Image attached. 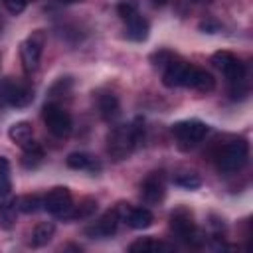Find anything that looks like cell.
I'll return each instance as SVG.
<instances>
[{
    "label": "cell",
    "instance_id": "cell-1",
    "mask_svg": "<svg viewBox=\"0 0 253 253\" xmlns=\"http://www.w3.org/2000/svg\"><path fill=\"white\" fill-rule=\"evenodd\" d=\"M144 140V121L134 119L130 125L115 126L107 136V152L113 160H125Z\"/></svg>",
    "mask_w": 253,
    "mask_h": 253
},
{
    "label": "cell",
    "instance_id": "cell-2",
    "mask_svg": "<svg viewBox=\"0 0 253 253\" xmlns=\"http://www.w3.org/2000/svg\"><path fill=\"white\" fill-rule=\"evenodd\" d=\"M249 158V146L245 140H231L227 144H223L217 154H215V166L219 172L223 174H231V172H239Z\"/></svg>",
    "mask_w": 253,
    "mask_h": 253
},
{
    "label": "cell",
    "instance_id": "cell-3",
    "mask_svg": "<svg viewBox=\"0 0 253 253\" xmlns=\"http://www.w3.org/2000/svg\"><path fill=\"white\" fill-rule=\"evenodd\" d=\"M208 130H210V126L198 119H186V121H178L172 125V134H174L180 150H190V148L198 146L206 138Z\"/></svg>",
    "mask_w": 253,
    "mask_h": 253
},
{
    "label": "cell",
    "instance_id": "cell-4",
    "mask_svg": "<svg viewBox=\"0 0 253 253\" xmlns=\"http://www.w3.org/2000/svg\"><path fill=\"white\" fill-rule=\"evenodd\" d=\"M0 101L10 107L24 109L34 101V87L26 79L6 77L0 83Z\"/></svg>",
    "mask_w": 253,
    "mask_h": 253
},
{
    "label": "cell",
    "instance_id": "cell-5",
    "mask_svg": "<svg viewBox=\"0 0 253 253\" xmlns=\"http://www.w3.org/2000/svg\"><path fill=\"white\" fill-rule=\"evenodd\" d=\"M42 119H43L45 128L49 130V134H53L55 138L69 136V132L73 128L71 115L57 103H45V107L42 111Z\"/></svg>",
    "mask_w": 253,
    "mask_h": 253
},
{
    "label": "cell",
    "instance_id": "cell-6",
    "mask_svg": "<svg viewBox=\"0 0 253 253\" xmlns=\"http://www.w3.org/2000/svg\"><path fill=\"white\" fill-rule=\"evenodd\" d=\"M43 43H45V34L42 30H36L34 34H30L22 43H20V61L24 71L30 75L40 67V59H42V51H43Z\"/></svg>",
    "mask_w": 253,
    "mask_h": 253
},
{
    "label": "cell",
    "instance_id": "cell-7",
    "mask_svg": "<svg viewBox=\"0 0 253 253\" xmlns=\"http://www.w3.org/2000/svg\"><path fill=\"white\" fill-rule=\"evenodd\" d=\"M211 63H213V67H215L217 71H221L231 83H233V81H243V77H245V63H243L239 57H235L231 51H225V49L215 51V53L211 55Z\"/></svg>",
    "mask_w": 253,
    "mask_h": 253
},
{
    "label": "cell",
    "instance_id": "cell-8",
    "mask_svg": "<svg viewBox=\"0 0 253 253\" xmlns=\"http://www.w3.org/2000/svg\"><path fill=\"white\" fill-rule=\"evenodd\" d=\"M170 229L172 233L186 241V243H192L198 235L196 231V223H194V215L188 208H176L172 213H170Z\"/></svg>",
    "mask_w": 253,
    "mask_h": 253
},
{
    "label": "cell",
    "instance_id": "cell-9",
    "mask_svg": "<svg viewBox=\"0 0 253 253\" xmlns=\"http://www.w3.org/2000/svg\"><path fill=\"white\" fill-rule=\"evenodd\" d=\"M123 219L121 215V208H113L109 211H105L97 221H93L89 227H85V235H89L91 239H103V237H111L117 227L119 221Z\"/></svg>",
    "mask_w": 253,
    "mask_h": 253
},
{
    "label": "cell",
    "instance_id": "cell-10",
    "mask_svg": "<svg viewBox=\"0 0 253 253\" xmlns=\"http://www.w3.org/2000/svg\"><path fill=\"white\" fill-rule=\"evenodd\" d=\"M73 206V198H71V192L65 188V186H57V188H51L45 196H43V210L51 215H57V217H63L69 208Z\"/></svg>",
    "mask_w": 253,
    "mask_h": 253
},
{
    "label": "cell",
    "instance_id": "cell-11",
    "mask_svg": "<svg viewBox=\"0 0 253 253\" xmlns=\"http://www.w3.org/2000/svg\"><path fill=\"white\" fill-rule=\"evenodd\" d=\"M164 194H166V184H164L162 172H152V174L146 176L144 182L140 184V198H142V202L148 204V206L162 202Z\"/></svg>",
    "mask_w": 253,
    "mask_h": 253
},
{
    "label": "cell",
    "instance_id": "cell-12",
    "mask_svg": "<svg viewBox=\"0 0 253 253\" xmlns=\"http://www.w3.org/2000/svg\"><path fill=\"white\" fill-rule=\"evenodd\" d=\"M192 63H186L182 59H172L164 69H162V83L170 89L174 87H186V79H188V71H190Z\"/></svg>",
    "mask_w": 253,
    "mask_h": 253
},
{
    "label": "cell",
    "instance_id": "cell-13",
    "mask_svg": "<svg viewBox=\"0 0 253 253\" xmlns=\"http://www.w3.org/2000/svg\"><path fill=\"white\" fill-rule=\"evenodd\" d=\"M186 87L196 89V91H200V93H210V91H213V87H215V79L211 77L210 71H206V69H202V67H196V65H190L188 79H186Z\"/></svg>",
    "mask_w": 253,
    "mask_h": 253
},
{
    "label": "cell",
    "instance_id": "cell-14",
    "mask_svg": "<svg viewBox=\"0 0 253 253\" xmlns=\"http://www.w3.org/2000/svg\"><path fill=\"white\" fill-rule=\"evenodd\" d=\"M95 101H97L99 115H101L105 121H113V119L119 117V113H121V105H119V99H117L115 93H111V91L97 93Z\"/></svg>",
    "mask_w": 253,
    "mask_h": 253
},
{
    "label": "cell",
    "instance_id": "cell-15",
    "mask_svg": "<svg viewBox=\"0 0 253 253\" xmlns=\"http://www.w3.org/2000/svg\"><path fill=\"white\" fill-rule=\"evenodd\" d=\"M65 164L71 170H85V172H99L101 170V162L89 152H71L65 158Z\"/></svg>",
    "mask_w": 253,
    "mask_h": 253
},
{
    "label": "cell",
    "instance_id": "cell-16",
    "mask_svg": "<svg viewBox=\"0 0 253 253\" xmlns=\"http://www.w3.org/2000/svg\"><path fill=\"white\" fill-rule=\"evenodd\" d=\"M123 219L132 229H146L152 225L154 215L148 208H126V213L123 215Z\"/></svg>",
    "mask_w": 253,
    "mask_h": 253
},
{
    "label": "cell",
    "instance_id": "cell-17",
    "mask_svg": "<svg viewBox=\"0 0 253 253\" xmlns=\"http://www.w3.org/2000/svg\"><path fill=\"white\" fill-rule=\"evenodd\" d=\"M126 24V30H125V36L130 40V42H144L148 38V32H150V26H148V20L142 18L140 14L132 16L130 20L125 22Z\"/></svg>",
    "mask_w": 253,
    "mask_h": 253
},
{
    "label": "cell",
    "instance_id": "cell-18",
    "mask_svg": "<svg viewBox=\"0 0 253 253\" xmlns=\"http://www.w3.org/2000/svg\"><path fill=\"white\" fill-rule=\"evenodd\" d=\"M8 136L14 144H18L20 148L28 146L34 140V126L28 121H18L8 128Z\"/></svg>",
    "mask_w": 253,
    "mask_h": 253
},
{
    "label": "cell",
    "instance_id": "cell-19",
    "mask_svg": "<svg viewBox=\"0 0 253 253\" xmlns=\"http://www.w3.org/2000/svg\"><path fill=\"white\" fill-rule=\"evenodd\" d=\"M97 211V202L93 198H83L77 206H71L69 211L63 215V219H85L91 217Z\"/></svg>",
    "mask_w": 253,
    "mask_h": 253
},
{
    "label": "cell",
    "instance_id": "cell-20",
    "mask_svg": "<svg viewBox=\"0 0 253 253\" xmlns=\"http://www.w3.org/2000/svg\"><path fill=\"white\" fill-rule=\"evenodd\" d=\"M53 233H55V225H53L51 221H42V223H38V225L34 227V231H32V239H30L32 247H43V245H47V243L51 241Z\"/></svg>",
    "mask_w": 253,
    "mask_h": 253
},
{
    "label": "cell",
    "instance_id": "cell-21",
    "mask_svg": "<svg viewBox=\"0 0 253 253\" xmlns=\"http://www.w3.org/2000/svg\"><path fill=\"white\" fill-rule=\"evenodd\" d=\"M0 227L2 229H12L16 223V213H18V206L16 200H6L0 198Z\"/></svg>",
    "mask_w": 253,
    "mask_h": 253
},
{
    "label": "cell",
    "instance_id": "cell-22",
    "mask_svg": "<svg viewBox=\"0 0 253 253\" xmlns=\"http://www.w3.org/2000/svg\"><path fill=\"white\" fill-rule=\"evenodd\" d=\"M162 249H170V247L162 241H154L152 237H140L128 245L130 253H152V251H162Z\"/></svg>",
    "mask_w": 253,
    "mask_h": 253
},
{
    "label": "cell",
    "instance_id": "cell-23",
    "mask_svg": "<svg viewBox=\"0 0 253 253\" xmlns=\"http://www.w3.org/2000/svg\"><path fill=\"white\" fill-rule=\"evenodd\" d=\"M24 150V154H22V164H24V168H36L42 160H43V150H42V146L36 142V140H32L28 146H24L22 148Z\"/></svg>",
    "mask_w": 253,
    "mask_h": 253
},
{
    "label": "cell",
    "instance_id": "cell-24",
    "mask_svg": "<svg viewBox=\"0 0 253 253\" xmlns=\"http://www.w3.org/2000/svg\"><path fill=\"white\" fill-rule=\"evenodd\" d=\"M16 206H18V211H22V213H36V211L43 210V198L38 194H28V196L18 198Z\"/></svg>",
    "mask_w": 253,
    "mask_h": 253
},
{
    "label": "cell",
    "instance_id": "cell-25",
    "mask_svg": "<svg viewBox=\"0 0 253 253\" xmlns=\"http://www.w3.org/2000/svg\"><path fill=\"white\" fill-rule=\"evenodd\" d=\"M12 168L6 156H0V198H8L12 192Z\"/></svg>",
    "mask_w": 253,
    "mask_h": 253
},
{
    "label": "cell",
    "instance_id": "cell-26",
    "mask_svg": "<svg viewBox=\"0 0 253 253\" xmlns=\"http://www.w3.org/2000/svg\"><path fill=\"white\" fill-rule=\"evenodd\" d=\"M174 184L184 188V190H196L202 186V180L196 172H180L174 176Z\"/></svg>",
    "mask_w": 253,
    "mask_h": 253
},
{
    "label": "cell",
    "instance_id": "cell-27",
    "mask_svg": "<svg viewBox=\"0 0 253 253\" xmlns=\"http://www.w3.org/2000/svg\"><path fill=\"white\" fill-rule=\"evenodd\" d=\"M117 14L121 16L123 22L130 20L132 16L138 14V2H136V0H123V2L117 6Z\"/></svg>",
    "mask_w": 253,
    "mask_h": 253
},
{
    "label": "cell",
    "instance_id": "cell-28",
    "mask_svg": "<svg viewBox=\"0 0 253 253\" xmlns=\"http://www.w3.org/2000/svg\"><path fill=\"white\" fill-rule=\"evenodd\" d=\"M172 59H176V55H174L172 51H168V49H160V51H156V53L150 55L152 65H154V67H160V69H164Z\"/></svg>",
    "mask_w": 253,
    "mask_h": 253
},
{
    "label": "cell",
    "instance_id": "cell-29",
    "mask_svg": "<svg viewBox=\"0 0 253 253\" xmlns=\"http://www.w3.org/2000/svg\"><path fill=\"white\" fill-rule=\"evenodd\" d=\"M2 4H4V8H6L10 14H14V16L22 14V12L26 10V6H28L26 0H2Z\"/></svg>",
    "mask_w": 253,
    "mask_h": 253
},
{
    "label": "cell",
    "instance_id": "cell-30",
    "mask_svg": "<svg viewBox=\"0 0 253 253\" xmlns=\"http://www.w3.org/2000/svg\"><path fill=\"white\" fill-rule=\"evenodd\" d=\"M152 4L154 6H164V4H168V0H152Z\"/></svg>",
    "mask_w": 253,
    "mask_h": 253
},
{
    "label": "cell",
    "instance_id": "cell-31",
    "mask_svg": "<svg viewBox=\"0 0 253 253\" xmlns=\"http://www.w3.org/2000/svg\"><path fill=\"white\" fill-rule=\"evenodd\" d=\"M61 4H75V2H81V0H59Z\"/></svg>",
    "mask_w": 253,
    "mask_h": 253
},
{
    "label": "cell",
    "instance_id": "cell-32",
    "mask_svg": "<svg viewBox=\"0 0 253 253\" xmlns=\"http://www.w3.org/2000/svg\"><path fill=\"white\" fill-rule=\"evenodd\" d=\"M192 2H211V0H192Z\"/></svg>",
    "mask_w": 253,
    "mask_h": 253
},
{
    "label": "cell",
    "instance_id": "cell-33",
    "mask_svg": "<svg viewBox=\"0 0 253 253\" xmlns=\"http://www.w3.org/2000/svg\"><path fill=\"white\" fill-rule=\"evenodd\" d=\"M26 2H30V0H26Z\"/></svg>",
    "mask_w": 253,
    "mask_h": 253
}]
</instances>
